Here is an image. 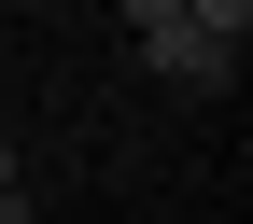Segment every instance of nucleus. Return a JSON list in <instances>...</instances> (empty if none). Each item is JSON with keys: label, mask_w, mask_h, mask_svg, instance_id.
Segmentation results:
<instances>
[{"label": "nucleus", "mask_w": 253, "mask_h": 224, "mask_svg": "<svg viewBox=\"0 0 253 224\" xmlns=\"http://www.w3.org/2000/svg\"><path fill=\"white\" fill-rule=\"evenodd\" d=\"M0 224H28V196H14V210H0Z\"/></svg>", "instance_id": "nucleus-5"}, {"label": "nucleus", "mask_w": 253, "mask_h": 224, "mask_svg": "<svg viewBox=\"0 0 253 224\" xmlns=\"http://www.w3.org/2000/svg\"><path fill=\"white\" fill-rule=\"evenodd\" d=\"M14 196H28V182H14V140H0V210H14Z\"/></svg>", "instance_id": "nucleus-3"}, {"label": "nucleus", "mask_w": 253, "mask_h": 224, "mask_svg": "<svg viewBox=\"0 0 253 224\" xmlns=\"http://www.w3.org/2000/svg\"><path fill=\"white\" fill-rule=\"evenodd\" d=\"M183 28H211V42H253V0H183Z\"/></svg>", "instance_id": "nucleus-2"}, {"label": "nucleus", "mask_w": 253, "mask_h": 224, "mask_svg": "<svg viewBox=\"0 0 253 224\" xmlns=\"http://www.w3.org/2000/svg\"><path fill=\"white\" fill-rule=\"evenodd\" d=\"M126 42H141V70H155V84H183V98H225V84H239V42H211V28H183V14L126 28Z\"/></svg>", "instance_id": "nucleus-1"}, {"label": "nucleus", "mask_w": 253, "mask_h": 224, "mask_svg": "<svg viewBox=\"0 0 253 224\" xmlns=\"http://www.w3.org/2000/svg\"><path fill=\"white\" fill-rule=\"evenodd\" d=\"M155 14H183V0H126V28H155Z\"/></svg>", "instance_id": "nucleus-4"}]
</instances>
